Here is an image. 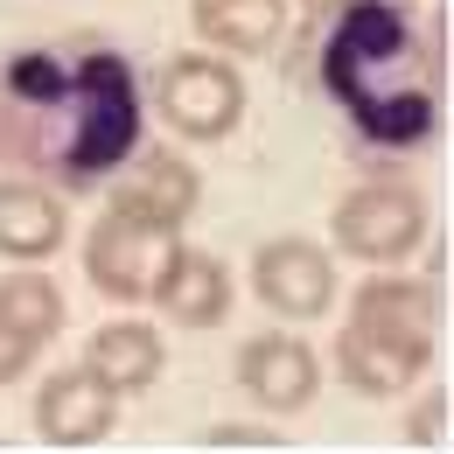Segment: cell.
Segmentation results:
<instances>
[{
  "label": "cell",
  "instance_id": "obj_9",
  "mask_svg": "<svg viewBox=\"0 0 454 454\" xmlns=\"http://www.w3.org/2000/svg\"><path fill=\"white\" fill-rule=\"evenodd\" d=\"M238 392L252 398L259 412H308L322 392V364L301 336H252L238 349Z\"/></svg>",
  "mask_w": 454,
  "mask_h": 454
},
{
  "label": "cell",
  "instance_id": "obj_19",
  "mask_svg": "<svg viewBox=\"0 0 454 454\" xmlns=\"http://www.w3.org/2000/svg\"><path fill=\"white\" fill-rule=\"evenodd\" d=\"M210 448H280V434L273 427H238V419H224V427H210Z\"/></svg>",
  "mask_w": 454,
  "mask_h": 454
},
{
  "label": "cell",
  "instance_id": "obj_6",
  "mask_svg": "<svg viewBox=\"0 0 454 454\" xmlns=\"http://www.w3.org/2000/svg\"><path fill=\"white\" fill-rule=\"evenodd\" d=\"M252 294H259L280 322H315V315H329V301H336V266H329V252L308 245V238H266L259 259H252Z\"/></svg>",
  "mask_w": 454,
  "mask_h": 454
},
{
  "label": "cell",
  "instance_id": "obj_20",
  "mask_svg": "<svg viewBox=\"0 0 454 454\" xmlns=\"http://www.w3.org/2000/svg\"><path fill=\"white\" fill-rule=\"evenodd\" d=\"M342 7H349V0H301V14H308V35H315L329 14H342Z\"/></svg>",
  "mask_w": 454,
  "mask_h": 454
},
{
  "label": "cell",
  "instance_id": "obj_3",
  "mask_svg": "<svg viewBox=\"0 0 454 454\" xmlns=\"http://www.w3.org/2000/svg\"><path fill=\"white\" fill-rule=\"evenodd\" d=\"M336 245L364 266H398L427 245V196L412 182H364L336 203Z\"/></svg>",
  "mask_w": 454,
  "mask_h": 454
},
{
  "label": "cell",
  "instance_id": "obj_8",
  "mask_svg": "<svg viewBox=\"0 0 454 454\" xmlns=\"http://www.w3.org/2000/svg\"><path fill=\"white\" fill-rule=\"evenodd\" d=\"M113 427H119V392L91 364L43 378V392H35V434H43L50 448H91V441H106Z\"/></svg>",
  "mask_w": 454,
  "mask_h": 454
},
{
  "label": "cell",
  "instance_id": "obj_17",
  "mask_svg": "<svg viewBox=\"0 0 454 454\" xmlns=\"http://www.w3.org/2000/svg\"><path fill=\"white\" fill-rule=\"evenodd\" d=\"M35 349H43L35 336H21L14 322H0V385H14V378H28V364H35Z\"/></svg>",
  "mask_w": 454,
  "mask_h": 454
},
{
  "label": "cell",
  "instance_id": "obj_13",
  "mask_svg": "<svg viewBox=\"0 0 454 454\" xmlns=\"http://www.w3.org/2000/svg\"><path fill=\"white\" fill-rule=\"evenodd\" d=\"M63 196L57 189H43V182H28V175H7L0 182V259H21V266H35V259H50L63 245Z\"/></svg>",
  "mask_w": 454,
  "mask_h": 454
},
{
  "label": "cell",
  "instance_id": "obj_4",
  "mask_svg": "<svg viewBox=\"0 0 454 454\" xmlns=\"http://www.w3.org/2000/svg\"><path fill=\"white\" fill-rule=\"evenodd\" d=\"M154 106L182 140H224L245 119V77L231 57H168Z\"/></svg>",
  "mask_w": 454,
  "mask_h": 454
},
{
  "label": "cell",
  "instance_id": "obj_7",
  "mask_svg": "<svg viewBox=\"0 0 454 454\" xmlns=\"http://www.w3.org/2000/svg\"><path fill=\"white\" fill-rule=\"evenodd\" d=\"M203 203V175L189 168L182 154L154 147V154H126V175L113 182V210L133 217V224H154V231H182Z\"/></svg>",
  "mask_w": 454,
  "mask_h": 454
},
{
  "label": "cell",
  "instance_id": "obj_5",
  "mask_svg": "<svg viewBox=\"0 0 454 454\" xmlns=\"http://www.w3.org/2000/svg\"><path fill=\"white\" fill-rule=\"evenodd\" d=\"M175 238L182 231H154V224H133V217L106 210L91 224V238H84V280L98 286L106 301H147L161 259L175 252Z\"/></svg>",
  "mask_w": 454,
  "mask_h": 454
},
{
  "label": "cell",
  "instance_id": "obj_2",
  "mask_svg": "<svg viewBox=\"0 0 454 454\" xmlns=\"http://www.w3.org/2000/svg\"><path fill=\"white\" fill-rule=\"evenodd\" d=\"M308 57L371 147H427L441 133V43L398 0H349L308 35Z\"/></svg>",
  "mask_w": 454,
  "mask_h": 454
},
{
  "label": "cell",
  "instance_id": "obj_10",
  "mask_svg": "<svg viewBox=\"0 0 454 454\" xmlns=\"http://www.w3.org/2000/svg\"><path fill=\"white\" fill-rule=\"evenodd\" d=\"M168 322L182 329H217L231 315V273L217 252H203V245H182L175 238V252L161 259V273H154V294H147Z\"/></svg>",
  "mask_w": 454,
  "mask_h": 454
},
{
  "label": "cell",
  "instance_id": "obj_14",
  "mask_svg": "<svg viewBox=\"0 0 454 454\" xmlns=\"http://www.w3.org/2000/svg\"><path fill=\"white\" fill-rule=\"evenodd\" d=\"M196 35L224 57H273L286 43V0H196Z\"/></svg>",
  "mask_w": 454,
  "mask_h": 454
},
{
  "label": "cell",
  "instance_id": "obj_1",
  "mask_svg": "<svg viewBox=\"0 0 454 454\" xmlns=\"http://www.w3.org/2000/svg\"><path fill=\"white\" fill-rule=\"evenodd\" d=\"M140 147V77L98 35L0 57V168L43 189H98Z\"/></svg>",
  "mask_w": 454,
  "mask_h": 454
},
{
  "label": "cell",
  "instance_id": "obj_16",
  "mask_svg": "<svg viewBox=\"0 0 454 454\" xmlns=\"http://www.w3.org/2000/svg\"><path fill=\"white\" fill-rule=\"evenodd\" d=\"M0 322H14L21 336H35V342H50L63 329L57 280H43V273H7V280H0Z\"/></svg>",
  "mask_w": 454,
  "mask_h": 454
},
{
  "label": "cell",
  "instance_id": "obj_18",
  "mask_svg": "<svg viewBox=\"0 0 454 454\" xmlns=\"http://www.w3.org/2000/svg\"><path fill=\"white\" fill-rule=\"evenodd\" d=\"M405 434H412V448H448V398L427 392V405L412 412V427H405Z\"/></svg>",
  "mask_w": 454,
  "mask_h": 454
},
{
  "label": "cell",
  "instance_id": "obj_12",
  "mask_svg": "<svg viewBox=\"0 0 454 454\" xmlns=\"http://www.w3.org/2000/svg\"><path fill=\"white\" fill-rule=\"evenodd\" d=\"M349 322L392 342H419L434 349V322H441V294L434 280H364L349 294Z\"/></svg>",
  "mask_w": 454,
  "mask_h": 454
},
{
  "label": "cell",
  "instance_id": "obj_11",
  "mask_svg": "<svg viewBox=\"0 0 454 454\" xmlns=\"http://www.w3.org/2000/svg\"><path fill=\"white\" fill-rule=\"evenodd\" d=\"M427 364H434V349L371 336V329H356V322H342V336H336V378L349 385V392H364V398L412 392V385L427 378Z\"/></svg>",
  "mask_w": 454,
  "mask_h": 454
},
{
  "label": "cell",
  "instance_id": "obj_15",
  "mask_svg": "<svg viewBox=\"0 0 454 454\" xmlns=\"http://www.w3.org/2000/svg\"><path fill=\"white\" fill-rule=\"evenodd\" d=\"M84 364L113 385V392H147L168 364V342L154 336L147 322H106L98 336L84 342Z\"/></svg>",
  "mask_w": 454,
  "mask_h": 454
}]
</instances>
